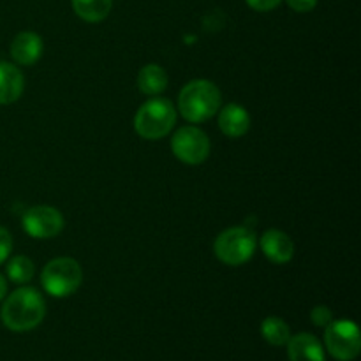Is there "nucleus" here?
<instances>
[{
    "instance_id": "11",
    "label": "nucleus",
    "mask_w": 361,
    "mask_h": 361,
    "mask_svg": "<svg viewBox=\"0 0 361 361\" xmlns=\"http://www.w3.org/2000/svg\"><path fill=\"white\" fill-rule=\"evenodd\" d=\"M289 361H326L324 349L312 334H298L288 341Z\"/></svg>"
},
{
    "instance_id": "1",
    "label": "nucleus",
    "mask_w": 361,
    "mask_h": 361,
    "mask_svg": "<svg viewBox=\"0 0 361 361\" xmlns=\"http://www.w3.org/2000/svg\"><path fill=\"white\" fill-rule=\"evenodd\" d=\"M46 314V303L41 293L34 288H20L11 293L2 305L4 324L13 331L34 330Z\"/></svg>"
},
{
    "instance_id": "7",
    "label": "nucleus",
    "mask_w": 361,
    "mask_h": 361,
    "mask_svg": "<svg viewBox=\"0 0 361 361\" xmlns=\"http://www.w3.org/2000/svg\"><path fill=\"white\" fill-rule=\"evenodd\" d=\"M171 150L178 161L196 166L207 161L210 155V140L197 127H180L171 140Z\"/></svg>"
},
{
    "instance_id": "4",
    "label": "nucleus",
    "mask_w": 361,
    "mask_h": 361,
    "mask_svg": "<svg viewBox=\"0 0 361 361\" xmlns=\"http://www.w3.org/2000/svg\"><path fill=\"white\" fill-rule=\"evenodd\" d=\"M83 281V270L73 257H56L49 261L41 274L42 288L55 298H66L76 293Z\"/></svg>"
},
{
    "instance_id": "10",
    "label": "nucleus",
    "mask_w": 361,
    "mask_h": 361,
    "mask_svg": "<svg viewBox=\"0 0 361 361\" xmlns=\"http://www.w3.org/2000/svg\"><path fill=\"white\" fill-rule=\"evenodd\" d=\"M42 49L44 44L41 35L34 32H20L11 42V56L20 66H34L41 59Z\"/></svg>"
},
{
    "instance_id": "17",
    "label": "nucleus",
    "mask_w": 361,
    "mask_h": 361,
    "mask_svg": "<svg viewBox=\"0 0 361 361\" xmlns=\"http://www.w3.org/2000/svg\"><path fill=\"white\" fill-rule=\"evenodd\" d=\"M7 277L14 282V284H25V282H30L34 277V263L28 259L27 256H14L13 259H9L6 267Z\"/></svg>"
},
{
    "instance_id": "8",
    "label": "nucleus",
    "mask_w": 361,
    "mask_h": 361,
    "mask_svg": "<svg viewBox=\"0 0 361 361\" xmlns=\"http://www.w3.org/2000/svg\"><path fill=\"white\" fill-rule=\"evenodd\" d=\"M21 224L32 238L48 240L55 238L62 231L63 217L56 208L48 207V204H39V207H32L25 212Z\"/></svg>"
},
{
    "instance_id": "16",
    "label": "nucleus",
    "mask_w": 361,
    "mask_h": 361,
    "mask_svg": "<svg viewBox=\"0 0 361 361\" xmlns=\"http://www.w3.org/2000/svg\"><path fill=\"white\" fill-rule=\"evenodd\" d=\"M261 335L264 341L271 345H286L291 338V330H289L288 323L281 317H267L261 323Z\"/></svg>"
},
{
    "instance_id": "9",
    "label": "nucleus",
    "mask_w": 361,
    "mask_h": 361,
    "mask_svg": "<svg viewBox=\"0 0 361 361\" xmlns=\"http://www.w3.org/2000/svg\"><path fill=\"white\" fill-rule=\"evenodd\" d=\"M261 249H263L264 256L275 264L289 263L293 259V254H295L293 240L279 229H268L261 236Z\"/></svg>"
},
{
    "instance_id": "18",
    "label": "nucleus",
    "mask_w": 361,
    "mask_h": 361,
    "mask_svg": "<svg viewBox=\"0 0 361 361\" xmlns=\"http://www.w3.org/2000/svg\"><path fill=\"white\" fill-rule=\"evenodd\" d=\"M310 319H312V323L316 324V326L326 328L328 324L334 321V312H331L326 305H317L314 307L312 312H310Z\"/></svg>"
},
{
    "instance_id": "21",
    "label": "nucleus",
    "mask_w": 361,
    "mask_h": 361,
    "mask_svg": "<svg viewBox=\"0 0 361 361\" xmlns=\"http://www.w3.org/2000/svg\"><path fill=\"white\" fill-rule=\"evenodd\" d=\"M286 2L296 13H309L317 6V0H286Z\"/></svg>"
},
{
    "instance_id": "19",
    "label": "nucleus",
    "mask_w": 361,
    "mask_h": 361,
    "mask_svg": "<svg viewBox=\"0 0 361 361\" xmlns=\"http://www.w3.org/2000/svg\"><path fill=\"white\" fill-rule=\"evenodd\" d=\"M11 250H13V238H11V233L0 226V264L9 257Z\"/></svg>"
},
{
    "instance_id": "5",
    "label": "nucleus",
    "mask_w": 361,
    "mask_h": 361,
    "mask_svg": "<svg viewBox=\"0 0 361 361\" xmlns=\"http://www.w3.org/2000/svg\"><path fill=\"white\" fill-rule=\"evenodd\" d=\"M214 250L224 264L240 267L256 252V235L247 228H229L217 236Z\"/></svg>"
},
{
    "instance_id": "3",
    "label": "nucleus",
    "mask_w": 361,
    "mask_h": 361,
    "mask_svg": "<svg viewBox=\"0 0 361 361\" xmlns=\"http://www.w3.org/2000/svg\"><path fill=\"white\" fill-rule=\"evenodd\" d=\"M176 109L168 99H150L137 109L134 129L143 140H161L175 127Z\"/></svg>"
},
{
    "instance_id": "14",
    "label": "nucleus",
    "mask_w": 361,
    "mask_h": 361,
    "mask_svg": "<svg viewBox=\"0 0 361 361\" xmlns=\"http://www.w3.org/2000/svg\"><path fill=\"white\" fill-rule=\"evenodd\" d=\"M168 87V74L157 63H148L137 74V88L145 95H159Z\"/></svg>"
},
{
    "instance_id": "13",
    "label": "nucleus",
    "mask_w": 361,
    "mask_h": 361,
    "mask_svg": "<svg viewBox=\"0 0 361 361\" xmlns=\"http://www.w3.org/2000/svg\"><path fill=\"white\" fill-rule=\"evenodd\" d=\"M250 116L240 104H228L219 115V129L228 137H242L249 130Z\"/></svg>"
},
{
    "instance_id": "15",
    "label": "nucleus",
    "mask_w": 361,
    "mask_h": 361,
    "mask_svg": "<svg viewBox=\"0 0 361 361\" xmlns=\"http://www.w3.org/2000/svg\"><path fill=\"white\" fill-rule=\"evenodd\" d=\"M113 0H73V9L81 20L88 23H99L108 18Z\"/></svg>"
},
{
    "instance_id": "20",
    "label": "nucleus",
    "mask_w": 361,
    "mask_h": 361,
    "mask_svg": "<svg viewBox=\"0 0 361 361\" xmlns=\"http://www.w3.org/2000/svg\"><path fill=\"white\" fill-rule=\"evenodd\" d=\"M249 4V7H252L254 11H259V13H268V11L275 9L277 6H281L282 0H245Z\"/></svg>"
},
{
    "instance_id": "6",
    "label": "nucleus",
    "mask_w": 361,
    "mask_h": 361,
    "mask_svg": "<svg viewBox=\"0 0 361 361\" xmlns=\"http://www.w3.org/2000/svg\"><path fill=\"white\" fill-rule=\"evenodd\" d=\"M328 353L338 361H353L361 351L360 328L349 319L331 321L324 331Z\"/></svg>"
},
{
    "instance_id": "12",
    "label": "nucleus",
    "mask_w": 361,
    "mask_h": 361,
    "mask_svg": "<svg viewBox=\"0 0 361 361\" xmlns=\"http://www.w3.org/2000/svg\"><path fill=\"white\" fill-rule=\"evenodd\" d=\"M25 78L16 66L0 62V104H11L23 94Z\"/></svg>"
},
{
    "instance_id": "22",
    "label": "nucleus",
    "mask_w": 361,
    "mask_h": 361,
    "mask_svg": "<svg viewBox=\"0 0 361 361\" xmlns=\"http://www.w3.org/2000/svg\"><path fill=\"white\" fill-rule=\"evenodd\" d=\"M7 295V281L4 279V275L0 274V300H4V296Z\"/></svg>"
},
{
    "instance_id": "2",
    "label": "nucleus",
    "mask_w": 361,
    "mask_h": 361,
    "mask_svg": "<svg viewBox=\"0 0 361 361\" xmlns=\"http://www.w3.org/2000/svg\"><path fill=\"white\" fill-rule=\"evenodd\" d=\"M221 90L212 81L194 80L182 88L178 109L187 122L201 123L210 120L221 109Z\"/></svg>"
}]
</instances>
